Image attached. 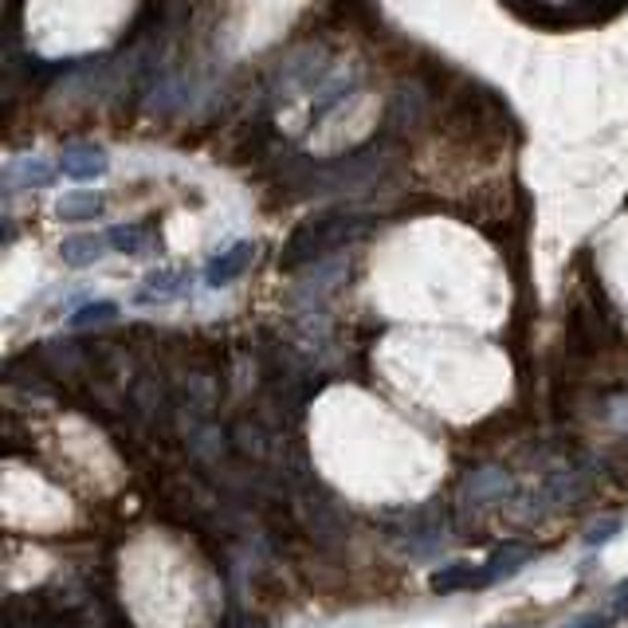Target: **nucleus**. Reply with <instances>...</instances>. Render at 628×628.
I'll return each instance as SVG.
<instances>
[{
	"mask_svg": "<svg viewBox=\"0 0 628 628\" xmlns=\"http://www.w3.org/2000/svg\"><path fill=\"white\" fill-rule=\"evenodd\" d=\"M111 169V157H106L103 145L94 142H75V145H63L60 154V174L72 177V181H94Z\"/></svg>",
	"mask_w": 628,
	"mask_h": 628,
	"instance_id": "nucleus-3",
	"label": "nucleus"
},
{
	"mask_svg": "<svg viewBox=\"0 0 628 628\" xmlns=\"http://www.w3.org/2000/svg\"><path fill=\"white\" fill-rule=\"evenodd\" d=\"M535 557V550L530 547H518V542H507L503 550H495L491 557L484 562V577H487V586H495L499 577H511V574H518V569L526 566Z\"/></svg>",
	"mask_w": 628,
	"mask_h": 628,
	"instance_id": "nucleus-10",
	"label": "nucleus"
},
{
	"mask_svg": "<svg viewBox=\"0 0 628 628\" xmlns=\"http://www.w3.org/2000/svg\"><path fill=\"white\" fill-rule=\"evenodd\" d=\"M511 12L515 16H523V21H538V24H589V21H605V16H617L620 9H593V4H535V9H518V4H511Z\"/></svg>",
	"mask_w": 628,
	"mask_h": 628,
	"instance_id": "nucleus-6",
	"label": "nucleus"
},
{
	"mask_svg": "<svg viewBox=\"0 0 628 628\" xmlns=\"http://www.w3.org/2000/svg\"><path fill=\"white\" fill-rule=\"evenodd\" d=\"M106 244L114 252H123V256H145L150 247H154V232L145 225H114L106 232Z\"/></svg>",
	"mask_w": 628,
	"mask_h": 628,
	"instance_id": "nucleus-11",
	"label": "nucleus"
},
{
	"mask_svg": "<svg viewBox=\"0 0 628 628\" xmlns=\"http://www.w3.org/2000/svg\"><path fill=\"white\" fill-rule=\"evenodd\" d=\"M444 126L456 142H467V145H499L507 138V130L515 126L511 111H507L495 91L487 87H467V91L452 94L448 99V111H444Z\"/></svg>",
	"mask_w": 628,
	"mask_h": 628,
	"instance_id": "nucleus-2",
	"label": "nucleus"
},
{
	"mask_svg": "<svg viewBox=\"0 0 628 628\" xmlns=\"http://www.w3.org/2000/svg\"><path fill=\"white\" fill-rule=\"evenodd\" d=\"M185 291H189V271L162 268V271H150V275L142 279V287L134 291V303H142V307H162V303L181 299Z\"/></svg>",
	"mask_w": 628,
	"mask_h": 628,
	"instance_id": "nucleus-4",
	"label": "nucleus"
},
{
	"mask_svg": "<svg viewBox=\"0 0 628 628\" xmlns=\"http://www.w3.org/2000/svg\"><path fill=\"white\" fill-rule=\"evenodd\" d=\"M366 232V217L354 213V208H334V213H319V217L303 220L291 240L283 244V256H279V268L283 271H299L307 264H319L326 259L334 247H346Z\"/></svg>",
	"mask_w": 628,
	"mask_h": 628,
	"instance_id": "nucleus-1",
	"label": "nucleus"
},
{
	"mask_svg": "<svg viewBox=\"0 0 628 628\" xmlns=\"http://www.w3.org/2000/svg\"><path fill=\"white\" fill-rule=\"evenodd\" d=\"M354 91V79H338V82H330L326 91L319 94V103H315V111H310V123H319V118H326L330 111H334V106L342 103V99H346V94Z\"/></svg>",
	"mask_w": 628,
	"mask_h": 628,
	"instance_id": "nucleus-14",
	"label": "nucleus"
},
{
	"mask_svg": "<svg viewBox=\"0 0 628 628\" xmlns=\"http://www.w3.org/2000/svg\"><path fill=\"white\" fill-rule=\"evenodd\" d=\"M220 628H264V625H259L256 617H247V613H232Z\"/></svg>",
	"mask_w": 628,
	"mask_h": 628,
	"instance_id": "nucleus-17",
	"label": "nucleus"
},
{
	"mask_svg": "<svg viewBox=\"0 0 628 628\" xmlns=\"http://www.w3.org/2000/svg\"><path fill=\"white\" fill-rule=\"evenodd\" d=\"M114 315H118V303H111V299H99V303H87V307H79L67 319V326L72 330H82V326H99V322H111Z\"/></svg>",
	"mask_w": 628,
	"mask_h": 628,
	"instance_id": "nucleus-13",
	"label": "nucleus"
},
{
	"mask_svg": "<svg viewBox=\"0 0 628 628\" xmlns=\"http://www.w3.org/2000/svg\"><path fill=\"white\" fill-rule=\"evenodd\" d=\"M4 177H9V185L16 181V177H21V181H24L28 189H48V185H52L55 169H52L48 162H43V157H24V162L12 165V169H9Z\"/></svg>",
	"mask_w": 628,
	"mask_h": 628,
	"instance_id": "nucleus-12",
	"label": "nucleus"
},
{
	"mask_svg": "<svg viewBox=\"0 0 628 628\" xmlns=\"http://www.w3.org/2000/svg\"><path fill=\"white\" fill-rule=\"evenodd\" d=\"M106 213V201L99 193H67L60 196L55 205V217L67 220V225H87V220H99Z\"/></svg>",
	"mask_w": 628,
	"mask_h": 628,
	"instance_id": "nucleus-8",
	"label": "nucleus"
},
{
	"mask_svg": "<svg viewBox=\"0 0 628 628\" xmlns=\"http://www.w3.org/2000/svg\"><path fill=\"white\" fill-rule=\"evenodd\" d=\"M252 259H256V244H252V240H236V244L225 247L220 256L208 259L205 283L208 287H228L232 279H240L247 268H252Z\"/></svg>",
	"mask_w": 628,
	"mask_h": 628,
	"instance_id": "nucleus-5",
	"label": "nucleus"
},
{
	"mask_svg": "<svg viewBox=\"0 0 628 628\" xmlns=\"http://www.w3.org/2000/svg\"><path fill=\"white\" fill-rule=\"evenodd\" d=\"M617 530H620V518H608V523L593 526V530L586 535V547H605V542L617 535Z\"/></svg>",
	"mask_w": 628,
	"mask_h": 628,
	"instance_id": "nucleus-15",
	"label": "nucleus"
},
{
	"mask_svg": "<svg viewBox=\"0 0 628 628\" xmlns=\"http://www.w3.org/2000/svg\"><path fill=\"white\" fill-rule=\"evenodd\" d=\"M613 608H617V613H628V577L613 589Z\"/></svg>",
	"mask_w": 628,
	"mask_h": 628,
	"instance_id": "nucleus-18",
	"label": "nucleus"
},
{
	"mask_svg": "<svg viewBox=\"0 0 628 628\" xmlns=\"http://www.w3.org/2000/svg\"><path fill=\"white\" fill-rule=\"evenodd\" d=\"M106 236H94V232H79V236H67L60 244V259L67 268H91L94 259H103Z\"/></svg>",
	"mask_w": 628,
	"mask_h": 628,
	"instance_id": "nucleus-9",
	"label": "nucleus"
},
{
	"mask_svg": "<svg viewBox=\"0 0 628 628\" xmlns=\"http://www.w3.org/2000/svg\"><path fill=\"white\" fill-rule=\"evenodd\" d=\"M569 628H608V617L605 613H586V617H577Z\"/></svg>",
	"mask_w": 628,
	"mask_h": 628,
	"instance_id": "nucleus-16",
	"label": "nucleus"
},
{
	"mask_svg": "<svg viewBox=\"0 0 628 628\" xmlns=\"http://www.w3.org/2000/svg\"><path fill=\"white\" fill-rule=\"evenodd\" d=\"M433 593H460V589H487L484 566H467V562H452V566H440L428 577Z\"/></svg>",
	"mask_w": 628,
	"mask_h": 628,
	"instance_id": "nucleus-7",
	"label": "nucleus"
}]
</instances>
